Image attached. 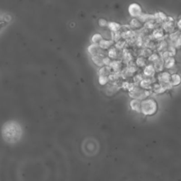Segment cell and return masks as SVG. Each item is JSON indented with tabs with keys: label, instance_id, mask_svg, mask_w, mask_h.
<instances>
[{
	"label": "cell",
	"instance_id": "obj_25",
	"mask_svg": "<svg viewBox=\"0 0 181 181\" xmlns=\"http://www.w3.org/2000/svg\"><path fill=\"white\" fill-rule=\"evenodd\" d=\"M136 85L133 82H123L121 84V88L124 89L125 90H127V91H131L133 89L134 87H135Z\"/></svg>",
	"mask_w": 181,
	"mask_h": 181
},
{
	"label": "cell",
	"instance_id": "obj_32",
	"mask_svg": "<svg viewBox=\"0 0 181 181\" xmlns=\"http://www.w3.org/2000/svg\"><path fill=\"white\" fill-rule=\"evenodd\" d=\"M126 41L125 40H120L118 42L115 43V47L117 49V50H122V49H125V46L126 45Z\"/></svg>",
	"mask_w": 181,
	"mask_h": 181
},
{
	"label": "cell",
	"instance_id": "obj_26",
	"mask_svg": "<svg viewBox=\"0 0 181 181\" xmlns=\"http://www.w3.org/2000/svg\"><path fill=\"white\" fill-rule=\"evenodd\" d=\"M157 24H158V23H156V21L153 19H151V20L147 21V22L144 23V27L147 29H148V30H153V29H155V28H156Z\"/></svg>",
	"mask_w": 181,
	"mask_h": 181
},
{
	"label": "cell",
	"instance_id": "obj_14",
	"mask_svg": "<svg viewBox=\"0 0 181 181\" xmlns=\"http://www.w3.org/2000/svg\"><path fill=\"white\" fill-rule=\"evenodd\" d=\"M153 17H154V20L156 21L157 23H162L166 20L168 16L163 11H158L155 14H153Z\"/></svg>",
	"mask_w": 181,
	"mask_h": 181
},
{
	"label": "cell",
	"instance_id": "obj_19",
	"mask_svg": "<svg viewBox=\"0 0 181 181\" xmlns=\"http://www.w3.org/2000/svg\"><path fill=\"white\" fill-rule=\"evenodd\" d=\"M131 109L134 111L137 112V113H140V105H141V101L136 99H132L129 103Z\"/></svg>",
	"mask_w": 181,
	"mask_h": 181
},
{
	"label": "cell",
	"instance_id": "obj_13",
	"mask_svg": "<svg viewBox=\"0 0 181 181\" xmlns=\"http://www.w3.org/2000/svg\"><path fill=\"white\" fill-rule=\"evenodd\" d=\"M129 28L134 30H139L142 28V23L137 18H133L129 24Z\"/></svg>",
	"mask_w": 181,
	"mask_h": 181
},
{
	"label": "cell",
	"instance_id": "obj_7",
	"mask_svg": "<svg viewBox=\"0 0 181 181\" xmlns=\"http://www.w3.org/2000/svg\"><path fill=\"white\" fill-rule=\"evenodd\" d=\"M123 61L122 60H112L111 64H110V68L113 72H120L122 70H123Z\"/></svg>",
	"mask_w": 181,
	"mask_h": 181
},
{
	"label": "cell",
	"instance_id": "obj_31",
	"mask_svg": "<svg viewBox=\"0 0 181 181\" xmlns=\"http://www.w3.org/2000/svg\"><path fill=\"white\" fill-rule=\"evenodd\" d=\"M160 58H161V57L159 54H157V53H152V54H151V55L149 56L148 58H147V60L149 61V62H151L153 63V62H156L157 60H159Z\"/></svg>",
	"mask_w": 181,
	"mask_h": 181
},
{
	"label": "cell",
	"instance_id": "obj_9",
	"mask_svg": "<svg viewBox=\"0 0 181 181\" xmlns=\"http://www.w3.org/2000/svg\"><path fill=\"white\" fill-rule=\"evenodd\" d=\"M156 71L154 70L153 64H147V65L144 67L143 75L145 77H154Z\"/></svg>",
	"mask_w": 181,
	"mask_h": 181
},
{
	"label": "cell",
	"instance_id": "obj_30",
	"mask_svg": "<svg viewBox=\"0 0 181 181\" xmlns=\"http://www.w3.org/2000/svg\"><path fill=\"white\" fill-rule=\"evenodd\" d=\"M109 80H108V77L105 76H98V83L101 86H105L107 85Z\"/></svg>",
	"mask_w": 181,
	"mask_h": 181
},
{
	"label": "cell",
	"instance_id": "obj_35",
	"mask_svg": "<svg viewBox=\"0 0 181 181\" xmlns=\"http://www.w3.org/2000/svg\"><path fill=\"white\" fill-rule=\"evenodd\" d=\"M180 21L181 20L180 19H178V22H177V27L178 28V30H180V28H181V25H180Z\"/></svg>",
	"mask_w": 181,
	"mask_h": 181
},
{
	"label": "cell",
	"instance_id": "obj_27",
	"mask_svg": "<svg viewBox=\"0 0 181 181\" xmlns=\"http://www.w3.org/2000/svg\"><path fill=\"white\" fill-rule=\"evenodd\" d=\"M102 39H103V35H102L101 33H96L95 34H93L91 37V43L93 44H97L98 45V43H100Z\"/></svg>",
	"mask_w": 181,
	"mask_h": 181
},
{
	"label": "cell",
	"instance_id": "obj_33",
	"mask_svg": "<svg viewBox=\"0 0 181 181\" xmlns=\"http://www.w3.org/2000/svg\"><path fill=\"white\" fill-rule=\"evenodd\" d=\"M108 21L106 20L105 19L101 18V19H98V24L100 27H101V28H106V27H108Z\"/></svg>",
	"mask_w": 181,
	"mask_h": 181
},
{
	"label": "cell",
	"instance_id": "obj_8",
	"mask_svg": "<svg viewBox=\"0 0 181 181\" xmlns=\"http://www.w3.org/2000/svg\"><path fill=\"white\" fill-rule=\"evenodd\" d=\"M114 41L111 39H102L98 43V46L102 50H108L114 45Z\"/></svg>",
	"mask_w": 181,
	"mask_h": 181
},
{
	"label": "cell",
	"instance_id": "obj_21",
	"mask_svg": "<svg viewBox=\"0 0 181 181\" xmlns=\"http://www.w3.org/2000/svg\"><path fill=\"white\" fill-rule=\"evenodd\" d=\"M151 91H152V93H154L156 94H161V93H164V92L166 91V90H165L164 88L161 86V84H159L158 82H157V83L155 82V83H153L152 86Z\"/></svg>",
	"mask_w": 181,
	"mask_h": 181
},
{
	"label": "cell",
	"instance_id": "obj_5",
	"mask_svg": "<svg viewBox=\"0 0 181 181\" xmlns=\"http://www.w3.org/2000/svg\"><path fill=\"white\" fill-rule=\"evenodd\" d=\"M154 81L153 77H144L139 84V86L144 90H151L153 83H155Z\"/></svg>",
	"mask_w": 181,
	"mask_h": 181
},
{
	"label": "cell",
	"instance_id": "obj_28",
	"mask_svg": "<svg viewBox=\"0 0 181 181\" xmlns=\"http://www.w3.org/2000/svg\"><path fill=\"white\" fill-rule=\"evenodd\" d=\"M153 52L151 49H149L148 48H143L142 50H141V53H140V56H142L144 58H148L149 56L152 54Z\"/></svg>",
	"mask_w": 181,
	"mask_h": 181
},
{
	"label": "cell",
	"instance_id": "obj_15",
	"mask_svg": "<svg viewBox=\"0 0 181 181\" xmlns=\"http://www.w3.org/2000/svg\"><path fill=\"white\" fill-rule=\"evenodd\" d=\"M108 28L111 32H117L121 30L122 25L115 21H110L108 23Z\"/></svg>",
	"mask_w": 181,
	"mask_h": 181
},
{
	"label": "cell",
	"instance_id": "obj_24",
	"mask_svg": "<svg viewBox=\"0 0 181 181\" xmlns=\"http://www.w3.org/2000/svg\"><path fill=\"white\" fill-rule=\"evenodd\" d=\"M137 19H139V21H141V23H145L147 22V21H148L149 20H151V19H154V17H153V15L149 14V13H141V14L137 18Z\"/></svg>",
	"mask_w": 181,
	"mask_h": 181
},
{
	"label": "cell",
	"instance_id": "obj_16",
	"mask_svg": "<svg viewBox=\"0 0 181 181\" xmlns=\"http://www.w3.org/2000/svg\"><path fill=\"white\" fill-rule=\"evenodd\" d=\"M181 82V79L180 74L174 73L171 75V79H170V83L171 86L174 87V86H178L180 85Z\"/></svg>",
	"mask_w": 181,
	"mask_h": 181
},
{
	"label": "cell",
	"instance_id": "obj_10",
	"mask_svg": "<svg viewBox=\"0 0 181 181\" xmlns=\"http://www.w3.org/2000/svg\"><path fill=\"white\" fill-rule=\"evenodd\" d=\"M119 50H117L115 46H112L108 50V57L111 60H118L119 58Z\"/></svg>",
	"mask_w": 181,
	"mask_h": 181
},
{
	"label": "cell",
	"instance_id": "obj_34",
	"mask_svg": "<svg viewBox=\"0 0 181 181\" xmlns=\"http://www.w3.org/2000/svg\"><path fill=\"white\" fill-rule=\"evenodd\" d=\"M112 60L111 58H108V56H105L103 58V62L104 66H109L111 64Z\"/></svg>",
	"mask_w": 181,
	"mask_h": 181
},
{
	"label": "cell",
	"instance_id": "obj_17",
	"mask_svg": "<svg viewBox=\"0 0 181 181\" xmlns=\"http://www.w3.org/2000/svg\"><path fill=\"white\" fill-rule=\"evenodd\" d=\"M120 90V86L117 84H111V85L108 86L105 88V93L108 95H113V94L117 93Z\"/></svg>",
	"mask_w": 181,
	"mask_h": 181
},
{
	"label": "cell",
	"instance_id": "obj_22",
	"mask_svg": "<svg viewBox=\"0 0 181 181\" xmlns=\"http://www.w3.org/2000/svg\"><path fill=\"white\" fill-rule=\"evenodd\" d=\"M91 60L96 66L99 67H101L104 66L103 62V57L101 55L91 56Z\"/></svg>",
	"mask_w": 181,
	"mask_h": 181
},
{
	"label": "cell",
	"instance_id": "obj_3",
	"mask_svg": "<svg viewBox=\"0 0 181 181\" xmlns=\"http://www.w3.org/2000/svg\"><path fill=\"white\" fill-rule=\"evenodd\" d=\"M162 28L164 32L172 33L176 30V23L172 16H168L166 20L162 23Z\"/></svg>",
	"mask_w": 181,
	"mask_h": 181
},
{
	"label": "cell",
	"instance_id": "obj_4",
	"mask_svg": "<svg viewBox=\"0 0 181 181\" xmlns=\"http://www.w3.org/2000/svg\"><path fill=\"white\" fill-rule=\"evenodd\" d=\"M128 12L132 18H138L142 13V7L137 2L132 3L129 5Z\"/></svg>",
	"mask_w": 181,
	"mask_h": 181
},
{
	"label": "cell",
	"instance_id": "obj_2",
	"mask_svg": "<svg viewBox=\"0 0 181 181\" xmlns=\"http://www.w3.org/2000/svg\"><path fill=\"white\" fill-rule=\"evenodd\" d=\"M151 90H144L138 86H135L131 91L128 92L129 96L132 99L142 101L145 98H149L151 96Z\"/></svg>",
	"mask_w": 181,
	"mask_h": 181
},
{
	"label": "cell",
	"instance_id": "obj_23",
	"mask_svg": "<svg viewBox=\"0 0 181 181\" xmlns=\"http://www.w3.org/2000/svg\"><path fill=\"white\" fill-rule=\"evenodd\" d=\"M111 72L112 71L109 66H103L101 67H100V70L98 71V75L108 76V75H109Z\"/></svg>",
	"mask_w": 181,
	"mask_h": 181
},
{
	"label": "cell",
	"instance_id": "obj_29",
	"mask_svg": "<svg viewBox=\"0 0 181 181\" xmlns=\"http://www.w3.org/2000/svg\"><path fill=\"white\" fill-rule=\"evenodd\" d=\"M144 75L141 74H135L133 76V83L135 84L136 86H138L139 84L140 83V82L143 79Z\"/></svg>",
	"mask_w": 181,
	"mask_h": 181
},
{
	"label": "cell",
	"instance_id": "obj_6",
	"mask_svg": "<svg viewBox=\"0 0 181 181\" xmlns=\"http://www.w3.org/2000/svg\"><path fill=\"white\" fill-rule=\"evenodd\" d=\"M88 52L90 55V56H95V55H101L103 58L105 57L102 55V52L103 50H101V48H99L98 45L97 44H90L87 48Z\"/></svg>",
	"mask_w": 181,
	"mask_h": 181
},
{
	"label": "cell",
	"instance_id": "obj_11",
	"mask_svg": "<svg viewBox=\"0 0 181 181\" xmlns=\"http://www.w3.org/2000/svg\"><path fill=\"white\" fill-rule=\"evenodd\" d=\"M176 61L174 57H168V58H167L164 60V68L171 70V69L174 68L176 66Z\"/></svg>",
	"mask_w": 181,
	"mask_h": 181
},
{
	"label": "cell",
	"instance_id": "obj_1",
	"mask_svg": "<svg viewBox=\"0 0 181 181\" xmlns=\"http://www.w3.org/2000/svg\"><path fill=\"white\" fill-rule=\"evenodd\" d=\"M158 111V103L153 98H147L141 101L140 113L143 115L151 116L154 115Z\"/></svg>",
	"mask_w": 181,
	"mask_h": 181
},
{
	"label": "cell",
	"instance_id": "obj_20",
	"mask_svg": "<svg viewBox=\"0 0 181 181\" xmlns=\"http://www.w3.org/2000/svg\"><path fill=\"white\" fill-rule=\"evenodd\" d=\"M153 66L154 67V70L156 72H161L164 70V60L160 58L156 62L153 63Z\"/></svg>",
	"mask_w": 181,
	"mask_h": 181
},
{
	"label": "cell",
	"instance_id": "obj_12",
	"mask_svg": "<svg viewBox=\"0 0 181 181\" xmlns=\"http://www.w3.org/2000/svg\"><path fill=\"white\" fill-rule=\"evenodd\" d=\"M152 36L153 38L156 39V40H163L165 36V32L162 28H155L153 29L152 32Z\"/></svg>",
	"mask_w": 181,
	"mask_h": 181
},
{
	"label": "cell",
	"instance_id": "obj_18",
	"mask_svg": "<svg viewBox=\"0 0 181 181\" xmlns=\"http://www.w3.org/2000/svg\"><path fill=\"white\" fill-rule=\"evenodd\" d=\"M147 63H148L147 58L140 55L137 57L135 60V64L137 67H145L147 65Z\"/></svg>",
	"mask_w": 181,
	"mask_h": 181
}]
</instances>
